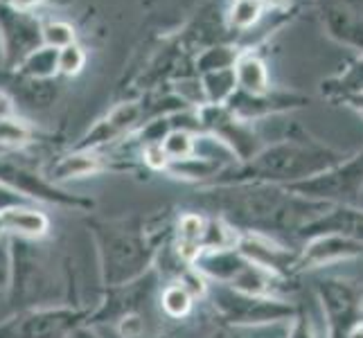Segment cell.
Segmentation results:
<instances>
[{"instance_id":"cell-1","label":"cell","mask_w":363,"mask_h":338,"mask_svg":"<svg viewBox=\"0 0 363 338\" xmlns=\"http://www.w3.org/2000/svg\"><path fill=\"white\" fill-rule=\"evenodd\" d=\"M208 203L219 212L237 230H250L262 235H294L325 215L332 205L309 201L282 185L267 183H240L219 185L208 192Z\"/></svg>"},{"instance_id":"cell-2","label":"cell","mask_w":363,"mask_h":338,"mask_svg":"<svg viewBox=\"0 0 363 338\" xmlns=\"http://www.w3.org/2000/svg\"><path fill=\"white\" fill-rule=\"evenodd\" d=\"M347 154L328 142L318 140L303 127L294 124L284 140L264 145L257 156L248 162H240L233 169H223L219 185H240V183H267V185H294L307 181L316 174L330 169Z\"/></svg>"},{"instance_id":"cell-3","label":"cell","mask_w":363,"mask_h":338,"mask_svg":"<svg viewBox=\"0 0 363 338\" xmlns=\"http://www.w3.org/2000/svg\"><path fill=\"white\" fill-rule=\"evenodd\" d=\"M99 264L106 286H124L140 280L154 259V242L149 235L127 221L95 225Z\"/></svg>"},{"instance_id":"cell-4","label":"cell","mask_w":363,"mask_h":338,"mask_svg":"<svg viewBox=\"0 0 363 338\" xmlns=\"http://www.w3.org/2000/svg\"><path fill=\"white\" fill-rule=\"evenodd\" d=\"M212 307L219 318L235 329H257L271 325H289L300 307L280 295H257L237 291L226 284H208V293Z\"/></svg>"},{"instance_id":"cell-5","label":"cell","mask_w":363,"mask_h":338,"mask_svg":"<svg viewBox=\"0 0 363 338\" xmlns=\"http://www.w3.org/2000/svg\"><path fill=\"white\" fill-rule=\"evenodd\" d=\"M286 190L328 205H361L363 198V147L347 154L330 169H325L307 181L286 185Z\"/></svg>"},{"instance_id":"cell-6","label":"cell","mask_w":363,"mask_h":338,"mask_svg":"<svg viewBox=\"0 0 363 338\" xmlns=\"http://www.w3.org/2000/svg\"><path fill=\"white\" fill-rule=\"evenodd\" d=\"M325 320V338H347L363 320V286L345 278H323L314 286Z\"/></svg>"},{"instance_id":"cell-7","label":"cell","mask_w":363,"mask_h":338,"mask_svg":"<svg viewBox=\"0 0 363 338\" xmlns=\"http://www.w3.org/2000/svg\"><path fill=\"white\" fill-rule=\"evenodd\" d=\"M89 311L74 307H34L0 322V338H68L77 332Z\"/></svg>"},{"instance_id":"cell-8","label":"cell","mask_w":363,"mask_h":338,"mask_svg":"<svg viewBox=\"0 0 363 338\" xmlns=\"http://www.w3.org/2000/svg\"><path fill=\"white\" fill-rule=\"evenodd\" d=\"M235 248L248 261H253L255 266L269 271L271 275L284 282H291L298 275V250H291L289 246L280 244L275 237L240 230Z\"/></svg>"},{"instance_id":"cell-9","label":"cell","mask_w":363,"mask_h":338,"mask_svg":"<svg viewBox=\"0 0 363 338\" xmlns=\"http://www.w3.org/2000/svg\"><path fill=\"white\" fill-rule=\"evenodd\" d=\"M0 185L9 187L18 196L34 198V201L64 205V208H93V201H89V198L61 192L45 176H39V174L30 171L28 167L14 165L9 160H0Z\"/></svg>"},{"instance_id":"cell-10","label":"cell","mask_w":363,"mask_h":338,"mask_svg":"<svg viewBox=\"0 0 363 338\" xmlns=\"http://www.w3.org/2000/svg\"><path fill=\"white\" fill-rule=\"evenodd\" d=\"M359 257H363L361 242L334 232L316 235L305 240V246L298 250V275L341 264V261L359 259Z\"/></svg>"},{"instance_id":"cell-11","label":"cell","mask_w":363,"mask_h":338,"mask_svg":"<svg viewBox=\"0 0 363 338\" xmlns=\"http://www.w3.org/2000/svg\"><path fill=\"white\" fill-rule=\"evenodd\" d=\"M311 104V97L300 93H280L269 91L264 95H246L242 91H235V95L228 99L226 108L233 116L242 118L246 122H253L259 118H269L275 113H286L296 108H305Z\"/></svg>"},{"instance_id":"cell-12","label":"cell","mask_w":363,"mask_h":338,"mask_svg":"<svg viewBox=\"0 0 363 338\" xmlns=\"http://www.w3.org/2000/svg\"><path fill=\"white\" fill-rule=\"evenodd\" d=\"M325 232L343 235L363 244V208L361 205H332L325 215H320L309 225H305L298 237L305 242L309 237L325 235Z\"/></svg>"},{"instance_id":"cell-13","label":"cell","mask_w":363,"mask_h":338,"mask_svg":"<svg viewBox=\"0 0 363 338\" xmlns=\"http://www.w3.org/2000/svg\"><path fill=\"white\" fill-rule=\"evenodd\" d=\"M323 23H325V32H328L334 41L357 47L363 52V16L354 7L341 3V0L325 3Z\"/></svg>"},{"instance_id":"cell-14","label":"cell","mask_w":363,"mask_h":338,"mask_svg":"<svg viewBox=\"0 0 363 338\" xmlns=\"http://www.w3.org/2000/svg\"><path fill=\"white\" fill-rule=\"evenodd\" d=\"M50 230V219L41 210L11 205L0 210V240L14 235L18 240H41Z\"/></svg>"},{"instance_id":"cell-15","label":"cell","mask_w":363,"mask_h":338,"mask_svg":"<svg viewBox=\"0 0 363 338\" xmlns=\"http://www.w3.org/2000/svg\"><path fill=\"white\" fill-rule=\"evenodd\" d=\"M235 81L237 91L246 95H264L271 91V79H269V68L264 59L255 52H242L235 61Z\"/></svg>"},{"instance_id":"cell-16","label":"cell","mask_w":363,"mask_h":338,"mask_svg":"<svg viewBox=\"0 0 363 338\" xmlns=\"http://www.w3.org/2000/svg\"><path fill=\"white\" fill-rule=\"evenodd\" d=\"M320 91H323V97L330 99L334 104H341L345 97L363 95V52L354 61H350L341 72H336L330 79H325L320 84Z\"/></svg>"},{"instance_id":"cell-17","label":"cell","mask_w":363,"mask_h":338,"mask_svg":"<svg viewBox=\"0 0 363 338\" xmlns=\"http://www.w3.org/2000/svg\"><path fill=\"white\" fill-rule=\"evenodd\" d=\"M138 118H140V108H138V104H120L118 108L111 111L89 135H86V142L82 147H97L108 140H116V137L127 131L133 122H138Z\"/></svg>"},{"instance_id":"cell-18","label":"cell","mask_w":363,"mask_h":338,"mask_svg":"<svg viewBox=\"0 0 363 338\" xmlns=\"http://www.w3.org/2000/svg\"><path fill=\"white\" fill-rule=\"evenodd\" d=\"M99 158L91 152H79V154H70L57 160L52 169L48 174V181H68V179H82V176H91V174L99 171Z\"/></svg>"},{"instance_id":"cell-19","label":"cell","mask_w":363,"mask_h":338,"mask_svg":"<svg viewBox=\"0 0 363 338\" xmlns=\"http://www.w3.org/2000/svg\"><path fill=\"white\" fill-rule=\"evenodd\" d=\"M206 217L185 212L179 221V255L185 264H194V259L201 255V235H203Z\"/></svg>"},{"instance_id":"cell-20","label":"cell","mask_w":363,"mask_h":338,"mask_svg":"<svg viewBox=\"0 0 363 338\" xmlns=\"http://www.w3.org/2000/svg\"><path fill=\"white\" fill-rule=\"evenodd\" d=\"M201 89H203V97H206L208 104H212V106H226L228 99L237 91L235 70L233 68H223V70L203 72Z\"/></svg>"},{"instance_id":"cell-21","label":"cell","mask_w":363,"mask_h":338,"mask_svg":"<svg viewBox=\"0 0 363 338\" xmlns=\"http://www.w3.org/2000/svg\"><path fill=\"white\" fill-rule=\"evenodd\" d=\"M160 147H162V152H165L167 160H172V162L187 160L196 154V140L192 137V133H187L185 129L169 131L165 137H162Z\"/></svg>"},{"instance_id":"cell-22","label":"cell","mask_w":363,"mask_h":338,"mask_svg":"<svg viewBox=\"0 0 363 338\" xmlns=\"http://www.w3.org/2000/svg\"><path fill=\"white\" fill-rule=\"evenodd\" d=\"M267 3L262 0H235L230 9V28L235 30H250L264 14Z\"/></svg>"},{"instance_id":"cell-23","label":"cell","mask_w":363,"mask_h":338,"mask_svg":"<svg viewBox=\"0 0 363 338\" xmlns=\"http://www.w3.org/2000/svg\"><path fill=\"white\" fill-rule=\"evenodd\" d=\"M192 303H194V298L179 282L167 286L165 293H162V309H165V314L172 318H183L190 314Z\"/></svg>"},{"instance_id":"cell-24","label":"cell","mask_w":363,"mask_h":338,"mask_svg":"<svg viewBox=\"0 0 363 338\" xmlns=\"http://www.w3.org/2000/svg\"><path fill=\"white\" fill-rule=\"evenodd\" d=\"M57 57L59 52L55 47H43V50H36L32 52L28 59H25V66L23 70L32 74L36 79H43V77H50V74H55L59 70L57 66Z\"/></svg>"},{"instance_id":"cell-25","label":"cell","mask_w":363,"mask_h":338,"mask_svg":"<svg viewBox=\"0 0 363 338\" xmlns=\"http://www.w3.org/2000/svg\"><path fill=\"white\" fill-rule=\"evenodd\" d=\"M242 52L237 47H228V45H219L212 47L208 52L199 59V70L201 72H210V70H223V68H233L237 57Z\"/></svg>"},{"instance_id":"cell-26","label":"cell","mask_w":363,"mask_h":338,"mask_svg":"<svg viewBox=\"0 0 363 338\" xmlns=\"http://www.w3.org/2000/svg\"><path fill=\"white\" fill-rule=\"evenodd\" d=\"M30 127L25 122H18L14 118H0V145L5 147H21L30 142Z\"/></svg>"},{"instance_id":"cell-27","label":"cell","mask_w":363,"mask_h":338,"mask_svg":"<svg viewBox=\"0 0 363 338\" xmlns=\"http://www.w3.org/2000/svg\"><path fill=\"white\" fill-rule=\"evenodd\" d=\"M86 64V55L79 45H66L59 50V57H57V66L64 74H77Z\"/></svg>"},{"instance_id":"cell-28","label":"cell","mask_w":363,"mask_h":338,"mask_svg":"<svg viewBox=\"0 0 363 338\" xmlns=\"http://www.w3.org/2000/svg\"><path fill=\"white\" fill-rule=\"evenodd\" d=\"M43 39L50 47L61 50L66 45H72L74 41V30L66 23H50L48 28L43 30Z\"/></svg>"},{"instance_id":"cell-29","label":"cell","mask_w":363,"mask_h":338,"mask_svg":"<svg viewBox=\"0 0 363 338\" xmlns=\"http://www.w3.org/2000/svg\"><path fill=\"white\" fill-rule=\"evenodd\" d=\"M284 338H318L314 322L305 314V309H300V314L289 322V329H286Z\"/></svg>"},{"instance_id":"cell-30","label":"cell","mask_w":363,"mask_h":338,"mask_svg":"<svg viewBox=\"0 0 363 338\" xmlns=\"http://www.w3.org/2000/svg\"><path fill=\"white\" fill-rule=\"evenodd\" d=\"M145 162H147V165H152L154 169H162V167H167L169 160H167V156H165V152H162L160 145H147Z\"/></svg>"},{"instance_id":"cell-31","label":"cell","mask_w":363,"mask_h":338,"mask_svg":"<svg viewBox=\"0 0 363 338\" xmlns=\"http://www.w3.org/2000/svg\"><path fill=\"white\" fill-rule=\"evenodd\" d=\"M140 332H143V320L135 314H127L124 318H120V334L124 338H135L140 336Z\"/></svg>"},{"instance_id":"cell-32","label":"cell","mask_w":363,"mask_h":338,"mask_svg":"<svg viewBox=\"0 0 363 338\" xmlns=\"http://www.w3.org/2000/svg\"><path fill=\"white\" fill-rule=\"evenodd\" d=\"M21 203V196L16 192H11L9 187L0 185V210L11 208V205H18Z\"/></svg>"},{"instance_id":"cell-33","label":"cell","mask_w":363,"mask_h":338,"mask_svg":"<svg viewBox=\"0 0 363 338\" xmlns=\"http://www.w3.org/2000/svg\"><path fill=\"white\" fill-rule=\"evenodd\" d=\"M5 289H9V261L0 253V295Z\"/></svg>"},{"instance_id":"cell-34","label":"cell","mask_w":363,"mask_h":338,"mask_svg":"<svg viewBox=\"0 0 363 338\" xmlns=\"http://www.w3.org/2000/svg\"><path fill=\"white\" fill-rule=\"evenodd\" d=\"M210 338H250V329H235V327H228V329H221L217 334H212Z\"/></svg>"},{"instance_id":"cell-35","label":"cell","mask_w":363,"mask_h":338,"mask_svg":"<svg viewBox=\"0 0 363 338\" xmlns=\"http://www.w3.org/2000/svg\"><path fill=\"white\" fill-rule=\"evenodd\" d=\"M341 104H345L347 108H352V111H357L359 116L363 118V95H352V97H345Z\"/></svg>"},{"instance_id":"cell-36","label":"cell","mask_w":363,"mask_h":338,"mask_svg":"<svg viewBox=\"0 0 363 338\" xmlns=\"http://www.w3.org/2000/svg\"><path fill=\"white\" fill-rule=\"evenodd\" d=\"M11 113H14V106H11V99H9L5 93H0V118H9Z\"/></svg>"},{"instance_id":"cell-37","label":"cell","mask_w":363,"mask_h":338,"mask_svg":"<svg viewBox=\"0 0 363 338\" xmlns=\"http://www.w3.org/2000/svg\"><path fill=\"white\" fill-rule=\"evenodd\" d=\"M39 3L41 0H11V5H14V9H18V11H28Z\"/></svg>"},{"instance_id":"cell-38","label":"cell","mask_w":363,"mask_h":338,"mask_svg":"<svg viewBox=\"0 0 363 338\" xmlns=\"http://www.w3.org/2000/svg\"><path fill=\"white\" fill-rule=\"evenodd\" d=\"M68 338H97V336H95L93 332H89V329H82V327H79L77 332H72Z\"/></svg>"},{"instance_id":"cell-39","label":"cell","mask_w":363,"mask_h":338,"mask_svg":"<svg viewBox=\"0 0 363 338\" xmlns=\"http://www.w3.org/2000/svg\"><path fill=\"white\" fill-rule=\"evenodd\" d=\"M347 338H363V320H361L359 325H354L352 332L347 334Z\"/></svg>"}]
</instances>
